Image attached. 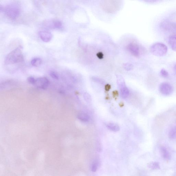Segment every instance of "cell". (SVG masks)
<instances>
[{"label": "cell", "mask_w": 176, "mask_h": 176, "mask_svg": "<svg viewBox=\"0 0 176 176\" xmlns=\"http://www.w3.org/2000/svg\"><path fill=\"white\" fill-rule=\"evenodd\" d=\"M22 47H17L8 54L5 60L6 65H13L21 64L24 61V57L22 52Z\"/></svg>", "instance_id": "6da1fadb"}, {"label": "cell", "mask_w": 176, "mask_h": 176, "mask_svg": "<svg viewBox=\"0 0 176 176\" xmlns=\"http://www.w3.org/2000/svg\"><path fill=\"white\" fill-rule=\"evenodd\" d=\"M3 12L10 19L15 20L19 16L20 14V5L16 2H12L3 7Z\"/></svg>", "instance_id": "7a4b0ae2"}, {"label": "cell", "mask_w": 176, "mask_h": 176, "mask_svg": "<svg viewBox=\"0 0 176 176\" xmlns=\"http://www.w3.org/2000/svg\"><path fill=\"white\" fill-rule=\"evenodd\" d=\"M151 53L155 56L163 57L167 51V47L164 43H154L150 47Z\"/></svg>", "instance_id": "3957f363"}, {"label": "cell", "mask_w": 176, "mask_h": 176, "mask_svg": "<svg viewBox=\"0 0 176 176\" xmlns=\"http://www.w3.org/2000/svg\"><path fill=\"white\" fill-rule=\"evenodd\" d=\"M160 93L164 96H169L171 95L173 91L172 86L170 84L163 82L160 84L159 88Z\"/></svg>", "instance_id": "277c9868"}, {"label": "cell", "mask_w": 176, "mask_h": 176, "mask_svg": "<svg viewBox=\"0 0 176 176\" xmlns=\"http://www.w3.org/2000/svg\"><path fill=\"white\" fill-rule=\"evenodd\" d=\"M118 84L120 89L121 95L123 98H126L129 95V91L126 86L124 80L122 78L118 79Z\"/></svg>", "instance_id": "5b68a950"}, {"label": "cell", "mask_w": 176, "mask_h": 176, "mask_svg": "<svg viewBox=\"0 0 176 176\" xmlns=\"http://www.w3.org/2000/svg\"><path fill=\"white\" fill-rule=\"evenodd\" d=\"M49 81L46 77L39 78L36 79L35 85L39 88L46 89L49 85Z\"/></svg>", "instance_id": "8992f818"}, {"label": "cell", "mask_w": 176, "mask_h": 176, "mask_svg": "<svg viewBox=\"0 0 176 176\" xmlns=\"http://www.w3.org/2000/svg\"><path fill=\"white\" fill-rule=\"evenodd\" d=\"M39 35L41 40L46 43L50 41L52 38L51 33L48 31H40Z\"/></svg>", "instance_id": "52a82bcc"}, {"label": "cell", "mask_w": 176, "mask_h": 176, "mask_svg": "<svg viewBox=\"0 0 176 176\" xmlns=\"http://www.w3.org/2000/svg\"><path fill=\"white\" fill-rule=\"evenodd\" d=\"M129 50L134 56H138L140 54V48L137 44L132 43L128 47Z\"/></svg>", "instance_id": "ba28073f"}, {"label": "cell", "mask_w": 176, "mask_h": 176, "mask_svg": "<svg viewBox=\"0 0 176 176\" xmlns=\"http://www.w3.org/2000/svg\"><path fill=\"white\" fill-rule=\"evenodd\" d=\"M162 156L163 158L167 161H169L171 159V156L167 149L164 146H161L160 148Z\"/></svg>", "instance_id": "9c48e42d"}, {"label": "cell", "mask_w": 176, "mask_h": 176, "mask_svg": "<svg viewBox=\"0 0 176 176\" xmlns=\"http://www.w3.org/2000/svg\"><path fill=\"white\" fill-rule=\"evenodd\" d=\"M168 42L173 50L176 51V35L170 36L168 40Z\"/></svg>", "instance_id": "30bf717a"}, {"label": "cell", "mask_w": 176, "mask_h": 176, "mask_svg": "<svg viewBox=\"0 0 176 176\" xmlns=\"http://www.w3.org/2000/svg\"><path fill=\"white\" fill-rule=\"evenodd\" d=\"M78 119L83 122H88L90 119V117L86 113L81 112L79 113L77 115Z\"/></svg>", "instance_id": "8fae6325"}, {"label": "cell", "mask_w": 176, "mask_h": 176, "mask_svg": "<svg viewBox=\"0 0 176 176\" xmlns=\"http://www.w3.org/2000/svg\"><path fill=\"white\" fill-rule=\"evenodd\" d=\"M107 127L110 130L116 132L120 130L119 125L115 123H109L107 125Z\"/></svg>", "instance_id": "7c38bea8"}, {"label": "cell", "mask_w": 176, "mask_h": 176, "mask_svg": "<svg viewBox=\"0 0 176 176\" xmlns=\"http://www.w3.org/2000/svg\"><path fill=\"white\" fill-rule=\"evenodd\" d=\"M62 23L61 21L56 20L52 21L50 23V27L59 29L61 28L62 26Z\"/></svg>", "instance_id": "4fadbf2b"}, {"label": "cell", "mask_w": 176, "mask_h": 176, "mask_svg": "<svg viewBox=\"0 0 176 176\" xmlns=\"http://www.w3.org/2000/svg\"><path fill=\"white\" fill-rule=\"evenodd\" d=\"M148 167L152 170H157L160 169V165L158 162H152L148 164Z\"/></svg>", "instance_id": "5bb4252c"}, {"label": "cell", "mask_w": 176, "mask_h": 176, "mask_svg": "<svg viewBox=\"0 0 176 176\" xmlns=\"http://www.w3.org/2000/svg\"><path fill=\"white\" fill-rule=\"evenodd\" d=\"M42 62V60L40 58L35 57L31 60V63L33 66L37 67L41 64Z\"/></svg>", "instance_id": "9a60e30c"}, {"label": "cell", "mask_w": 176, "mask_h": 176, "mask_svg": "<svg viewBox=\"0 0 176 176\" xmlns=\"http://www.w3.org/2000/svg\"><path fill=\"white\" fill-rule=\"evenodd\" d=\"M169 136L170 139H171L176 138V126L171 128L169 133Z\"/></svg>", "instance_id": "2e32d148"}, {"label": "cell", "mask_w": 176, "mask_h": 176, "mask_svg": "<svg viewBox=\"0 0 176 176\" xmlns=\"http://www.w3.org/2000/svg\"><path fill=\"white\" fill-rule=\"evenodd\" d=\"M49 74L50 77L55 80H58L59 78V76L57 73L53 71H50Z\"/></svg>", "instance_id": "e0dca14e"}, {"label": "cell", "mask_w": 176, "mask_h": 176, "mask_svg": "<svg viewBox=\"0 0 176 176\" xmlns=\"http://www.w3.org/2000/svg\"><path fill=\"white\" fill-rule=\"evenodd\" d=\"M160 74L164 78H167L169 77V73L167 71L164 69H162L160 72Z\"/></svg>", "instance_id": "ac0fdd59"}, {"label": "cell", "mask_w": 176, "mask_h": 176, "mask_svg": "<svg viewBox=\"0 0 176 176\" xmlns=\"http://www.w3.org/2000/svg\"><path fill=\"white\" fill-rule=\"evenodd\" d=\"M84 98L87 102H91V97L90 95L88 93H86L84 94Z\"/></svg>", "instance_id": "d6986e66"}, {"label": "cell", "mask_w": 176, "mask_h": 176, "mask_svg": "<svg viewBox=\"0 0 176 176\" xmlns=\"http://www.w3.org/2000/svg\"><path fill=\"white\" fill-rule=\"evenodd\" d=\"M27 81L29 83L31 84V85H35L36 82V79L33 77H30L27 78Z\"/></svg>", "instance_id": "ffe728a7"}, {"label": "cell", "mask_w": 176, "mask_h": 176, "mask_svg": "<svg viewBox=\"0 0 176 176\" xmlns=\"http://www.w3.org/2000/svg\"><path fill=\"white\" fill-rule=\"evenodd\" d=\"M98 168V164L96 162H95L91 165V170L93 172H95Z\"/></svg>", "instance_id": "44dd1931"}, {"label": "cell", "mask_w": 176, "mask_h": 176, "mask_svg": "<svg viewBox=\"0 0 176 176\" xmlns=\"http://www.w3.org/2000/svg\"><path fill=\"white\" fill-rule=\"evenodd\" d=\"M174 72L176 73V64H175V65L174 66Z\"/></svg>", "instance_id": "7402d4cb"}]
</instances>
